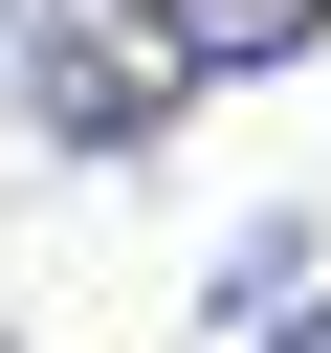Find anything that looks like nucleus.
Returning <instances> with one entry per match:
<instances>
[{"instance_id":"1","label":"nucleus","mask_w":331,"mask_h":353,"mask_svg":"<svg viewBox=\"0 0 331 353\" xmlns=\"http://www.w3.org/2000/svg\"><path fill=\"white\" fill-rule=\"evenodd\" d=\"M309 22H331V0H132V44H154L177 88H221V66H287Z\"/></svg>"},{"instance_id":"2","label":"nucleus","mask_w":331,"mask_h":353,"mask_svg":"<svg viewBox=\"0 0 331 353\" xmlns=\"http://www.w3.org/2000/svg\"><path fill=\"white\" fill-rule=\"evenodd\" d=\"M44 22H66V0H0V88H22V44H44Z\"/></svg>"},{"instance_id":"3","label":"nucleus","mask_w":331,"mask_h":353,"mask_svg":"<svg viewBox=\"0 0 331 353\" xmlns=\"http://www.w3.org/2000/svg\"><path fill=\"white\" fill-rule=\"evenodd\" d=\"M265 353H331V287H309V309H287V331H265Z\"/></svg>"},{"instance_id":"4","label":"nucleus","mask_w":331,"mask_h":353,"mask_svg":"<svg viewBox=\"0 0 331 353\" xmlns=\"http://www.w3.org/2000/svg\"><path fill=\"white\" fill-rule=\"evenodd\" d=\"M0 353H22V331H0Z\"/></svg>"}]
</instances>
